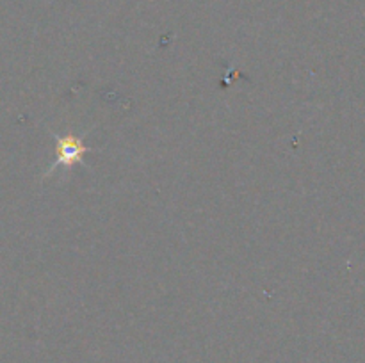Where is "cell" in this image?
<instances>
[{
    "label": "cell",
    "instance_id": "1",
    "mask_svg": "<svg viewBox=\"0 0 365 363\" xmlns=\"http://www.w3.org/2000/svg\"><path fill=\"white\" fill-rule=\"evenodd\" d=\"M53 137H56L57 159L53 160L52 166L45 171L43 178L50 177V174H52L56 169H59V167L70 169V167L78 166V164L84 162L86 153L91 152V148L84 146V142L81 141V137H75L73 134H68V135L53 134Z\"/></svg>",
    "mask_w": 365,
    "mask_h": 363
}]
</instances>
